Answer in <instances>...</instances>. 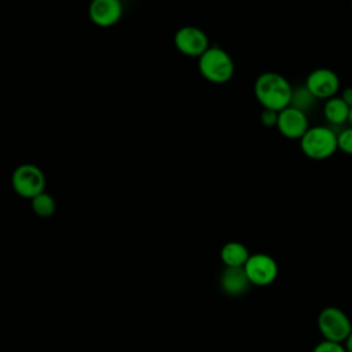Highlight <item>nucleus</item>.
<instances>
[{"instance_id": "obj_10", "label": "nucleus", "mask_w": 352, "mask_h": 352, "mask_svg": "<svg viewBox=\"0 0 352 352\" xmlns=\"http://www.w3.org/2000/svg\"><path fill=\"white\" fill-rule=\"evenodd\" d=\"M88 15L95 25L110 28L122 16L121 0H92L88 7Z\"/></svg>"}, {"instance_id": "obj_20", "label": "nucleus", "mask_w": 352, "mask_h": 352, "mask_svg": "<svg viewBox=\"0 0 352 352\" xmlns=\"http://www.w3.org/2000/svg\"><path fill=\"white\" fill-rule=\"evenodd\" d=\"M345 345H344V348H345V351L346 352H352V331L349 333V336L345 338Z\"/></svg>"}, {"instance_id": "obj_19", "label": "nucleus", "mask_w": 352, "mask_h": 352, "mask_svg": "<svg viewBox=\"0 0 352 352\" xmlns=\"http://www.w3.org/2000/svg\"><path fill=\"white\" fill-rule=\"evenodd\" d=\"M341 98L349 107H352V87L344 88L341 92Z\"/></svg>"}, {"instance_id": "obj_6", "label": "nucleus", "mask_w": 352, "mask_h": 352, "mask_svg": "<svg viewBox=\"0 0 352 352\" xmlns=\"http://www.w3.org/2000/svg\"><path fill=\"white\" fill-rule=\"evenodd\" d=\"M246 276L250 285L256 286H267L271 285L278 276V264L276 261L265 254V253H256L252 254L246 264L243 265Z\"/></svg>"}, {"instance_id": "obj_18", "label": "nucleus", "mask_w": 352, "mask_h": 352, "mask_svg": "<svg viewBox=\"0 0 352 352\" xmlns=\"http://www.w3.org/2000/svg\"><path fill=\"white\" fill-rule=\"evenodd\" d=\"M278 113L279 111H275V110H271V109H263L261 114H260V121L264 126L267 128H272V126H276V122H278Z\"/></svg>"}, {"instance_id": "obj_7", "label": "nucleus", "mask_w": 352, "mask_h": 352, "mask_svg": "<svg viewBox=\"0 0 352 352\" xmlns=\"http://www.w3.org/2000/svg\"><path fill=\"white\" fill-rule=\"evenodd\" d=\"M305 87L316 99L327 100L340 91V78L331 69L318 67L307 76Z\"/></svg>"}, {"instance_id": "obj_8", "label": "nucleus", "mask_w": 352, "mask_h": 352, "mask_svg": "<svg viewBox=\"0 0 352 352\" xmlns=\"http://www.w3.org/2000/svg\"><path fill=\"white\" fill-rule=\"evenodd\" d=\"M276 128L282 136L292 140H300L302 135L309 128V121L307 113L293 107L287 106L286 109L280 110L278 113V122Z\"/></svg>"}, {"instance_id": "obj_16", "label": "nucleus", "mask_w": 352, "mask_h": 352, "mask_svg": "<svg viewBox=\"0 0 352 352\" xmlns=\"http://www.w3.org/2000/svg\"><path fill=\"white\" fill-rule=\"evenodd\" d=\"M337 144L338 150L352 155V126L344 128L337 133Z\"/></svg>"}, {"instance_id": "obj_5", "label": "nucleus", "mask_w": 352, "mask_h": 352, "mask_svg": "<svg viewBox=\"0 0 352 352\" xmlns=\"http://www.w3.org/2000/svg\"><path fill=\"white\" fill-rule=\"evenodd\" d=\"M14 191L23 198H34L45 188V176L43 170L33 164L19 165L11 177Z\"/></svg>"}, {"instance_id": "obj_1", "label": "nucleus", "mask_w": 352, "mask_h": 352, "mask_svg": "<svg viewBox=\"0 0 352 352\" xmlns=\"http://www.w3.org/2000/svg\"><path fill=\"white\" fill-rule=\"evenodd\" d=\"M253 92L263 109L280 111L290 106L293 87L280 73L264 72L256 78Z\"/></svg>"}, {"instance_id": "obj_2", "label": "nucleus", "mask_w": 352, "mask_h": 352, "mask_svg": "<svg viewBox=\"0 0 352 352\" xmlns=\"http://www.w3.org/2000/svg\"><path fill=\"white\" fill-rule=\"evenodd\" d=\"M198 69L209 82L224 84L232 78L235 65L227 51L214 45L209 47L198 58Z\"/></svg>"}, {"instance_id": "obj_9", "label": "nucleus", "mask_w": 352, "mask_h": 352, "mask_svg": "<svg viewBox=\"0 0 352 352\" xmlns=\"http://www.w3.org/2000/svg\"><path fill=\"white\" fill-rule=\"evenodd\" d=\"M176 48L187 56H201L209 48V38L195 26H183L175 34Z\"/></svg>"}, {"instance_id": "obj_21", "label": "nucleus", "mask_w": 352, "mask_h": 352, "mask_svg": "<svg viewBox=\"0 0 352 352\" xmlns=\"http://www.w3.org/2000/svg\"><path fill=\"white\" fill-rule=\"evenodd\" d=\"M348 122H349V125L352 126V107L349 109V116H348Z\"/></svg>"}, {"instance_id": "obj_13", "label": "nucleus", "mask_w": 352, "mask_h": 352, "mask_svg": "<svg viewBox=\"0 0 352 352\" xmlns=\"http://www.w3.org/2000/svg\"><path fill=\"white\" fill-rule=\"evenodd\" d=\"M250 257L249 250L246 249V246L241 242H227L221 250H220V258L224 263L226 267H231V268H238V267H243L248 261V258Z\"/></svg>"}, {"instance_id": "obj_3", "label": "nucleus", "mask_w": 352, "mask_h": 352, "mask_svg": "<svg viewBox=\"0 0 352 352\" xmlns=\"http://www.w3.org/2000/svg\"><path fill=\"white\" fill-rule=\"evenodd\" d=\"M300 148L311 160H327L337 150V132L330 126H309L300 139Z\"/></svg>"}, {"instance_id": "obj_4", "label": "nucleus", "mask_w": 352, "mask_h": 352, "mask_svg": "<svg viewBox=\"0 0 352 352\" xmlns=\"http://www.w3.org/2000/svg\"><path fill=\"white\" fill-rule=\"evenodd\" d=\"M319 331L324 340L333 342H344L352 331L349 318L337 307H327L318 316Z\"/></svg>"}, {"instance_id": "obj_15", "label": "nucleus", "mask_w": 352, "mask_h": 352, "mask_svg": "<svg viewBox=\"0 0 352 352\" xmlns=\"http://www.w3.org/2000/svg\"><path fill=\"white\" fill-rule=\"evenodd\" d=\"M32 209L40 217H50L56 209L55 199L48 192L43 191L41 194L32 198Z\"/></svg>"}, {"instance_id": "obj_11", "label": "nucleus", "mask_w": 352, "mask_h": 352, "mask_svg": "<svg viewBox=\"0 0 352 352\" xmlns=\"http://www.w3.org/2000/svg\"><path fill=\"white\" fill-rule=\"evenodd\" d=\"M249 285L250 282L246 276L243 267H238V268L226 267V270L220 276V286L223 292H226L230 296L243 294L248 290Z\"/></svg>"}, {"instance_id": "obj_17", "label": "nucleus", "mask_w": 352, "mask_h": 352, "mask_svg": "<svg viewBox=\"0 0 352 352\" xmlns=\"http://www.w3.org/2000/svg\"><path fill=\"white\" fill-rule=\"evenodd\" d=\"M312 352H346L344 345L340 342H333V341H322L319 342Z\"/></svg>"}, {"instance_id": "obj_22", "label": "nucleus", "mask_w": 352, "mask_h": 352, "mask_svg": "<svg viewBox=\"0 0 352 352\" xmlns=\"http://www.w3.org/2000/svg\"><path fill=\"white\" fill-rule=\"evenodd\" d=\"M351 3H352V0H351Z\"/></svg>"}, {"instance_id": "obj_14", "label": "nucleus", "mask_w": 352, "mask_h": 352, "mask_svg": "<svg viewBox=\"0 0 352 352\" xmlns=\"http://www.w3.org/2000/svg\"><path fill=\"white\" fill-rule=\"evenodd\" d=\"M318 99L309 92V89L304 85H298V87H293V92H292V99H290V106L307 113L309 111L315 102Z\"/></svg>"}, {"instance_id": "obj_12", "label": "nucleus", "mask_w": 352, "mask_h": 352, "mask_svg": "<svg viewBox=\"0 0 352 352\" xmlns=\"http://www.w3.org/2000/svg\"><path fill=\"white\" fill-rule=\"evenodd\" d=\"M349 109L351 107L342 100V98L336 95V96L324 100L323 116L330 125L338 126V125L348 122Z\"/></svg>"}]
</instances>
